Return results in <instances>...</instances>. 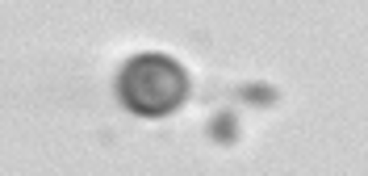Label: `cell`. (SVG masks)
<instances>
[{"instance_id": "2", "label": "cell", "mask_w": 368, "mask_h": 176, "mask_svg": "<svg viewBox=\"0 0 368 176\" xmlns=\"http://www.w3.org/2000/svg\"><path fill=\"white\" fill-rule=\"evenodd\" d=\"M209 134H214V138H222V142H235V113H214Z\"/></svg>"}, {"instance_id": "1", "label": "cell", "mask_w": 368, "mask_h": 176, "mask_svg": "<svg viewBox=\"0 0 368 176\" xmlns=\"http://www.w3.org/2000/svg\"><path fill=\"white\" fill-rule=\"evenodd\" d=\"M117 96L138 117H168L189 101V71L168 54H134L117 75Z\"/></svg>"}, {"instance_id": "3", "label": "cell", "mask_w": 368, "mask_h": 176, "mask_svg": "<svg viewBox=\"0 0 368 176\" xmlns=\"http://www.w3.org/2000/svg\"><path fill=\"white\" fill-rule=\"evenodd\" d=\"M243 101H256V105H272V101H277V92H272V88H264V84H247V88H243Z\"/></svg>"}]
</instances>
